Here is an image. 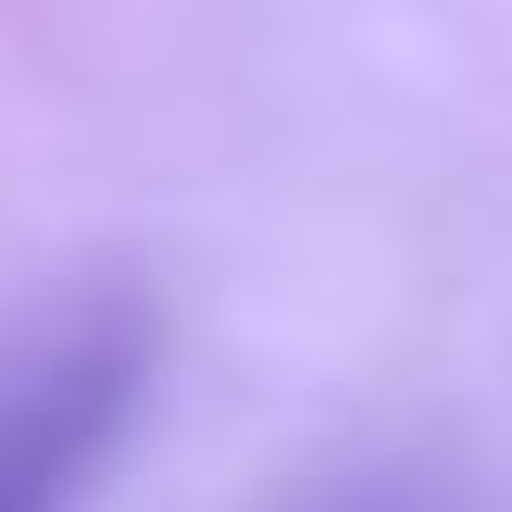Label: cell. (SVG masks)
<instances>
[{
	"label": "cell",
	"mask_w": 512,
	"mask_h": 512,
	"mask_svg": "<svg viewBox=\"0 0 512 512\" xmlns=\"http://www.w3.org/2000/svg\"><path fill=\"white\" fill-rule=\"evenodd\" d=\"M150 375H163V313L125 275L13 313L0 325V512H88L150 413Z\"/></svg>",
	"instance_id": "6da1fadb"
}]
</instances>
